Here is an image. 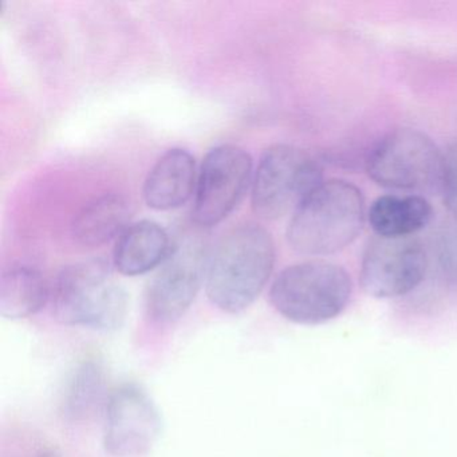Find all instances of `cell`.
Returning a JSON list of instances; mask_svg holds the SVG:
<instances>
[{
	"label": "cell",
	"mask_w": 457,
	"mask_h": 457,
	"mask_svg": "<svg viewBox=\"0 0 457 457\" xmlns=\"http://www.w3.org/2000/svg\"><path fill=\"white\" fill-rule=\"evenodd\" d=\"M275 264L271 235L256 224H243L224 235L208 262L205 290L218 309L245 312L266 287Z\"/></svg>",
	"instance_id": "cell-1"
},
{
	"label": "cell",
	"mask_w": 457,
	"mask_h": 457,
	"mask_svg": "<svg viewBox=\"0 0 457 457\" xmlns=\"http://www.w3.org/2000/svg\"><path fill=\"white\" fill-rule=\"evenodd\" d=\"M365 210L362 192L354 184L323 181L291 216L288 245L302 255L339 253L362 231Z\"/></svg>",
	"instance_id": "cell-2"
},
{
	"label": "cell",
	"mask_w": 457,
	"mask_h": 457,
	"mask_svg": "<svg viewBox=\"0 0 457 457\" xmlns=\"http://www.w3.org/2000/svg\"><path fill=\"white\" fill-rule=\"evenodd\" d=\"M53 312L63 325L116 330L124 323L128 295L101 259L62 270L53 290Z\"/></svg>",
	"instance_id": "cell-3"
},
{
	"label": "cell",
	"mask_w": 457,
	"mask_h": 457,
	"mask_svg": "<svg viewBox=\"0 0 457 457\" xmlns=\"http://www.w3.org/2000/svg\"><path fill=\"white\" fill-rule=\"evenodd\" d=\"M352 294V278L344 267L312 261L283 270L272 283L270 302L286 320L320 325L338 317Z\"/></svg>",
	"instance_id": "cell-4"
},
{
	"label": "cell",
	"mask_w": 457,
	"mask_h": 457,
	"mask_svg": "<svg viewBox=\"0 0 457 457\" xmlns=\"http://www.w3.org/2000/svg\"><path fill=\"white\" fill-rule=\"evenodd\" d=\"M322 183V167L312 154L287 144L272 145L253 176V212L269 220L294 213Z\"/></svg>",
	"instance_id": "cell-5"
},
{
	"label": "cell",
	"mask_w": 457,
	"mask_h": 457,
	"mask_svg": "<svg viewBox=\"0 0 457 457\" xmlns=\"http://www.w3.org/2000/svg\"><path fill=\"white\" fill-rule=\"evenodd\" d=\"M444 154L432 138L416 129H395L369 154L366 170L378 186L390 189H425L441 183Z\"/></svg>",
	"instance_id": "cell-6"
},
{
	"label": "cell",
	"mask_w": 457,
	"mask_h": 457,
	"mask_svg": "<svg viewBox=\"0 0 457 457\" xmlns=\"http://www.w3.org/2000/svg\"><path fill=\"white\" fill-rule=\"evenodd\" d=\"M210 256L199 237H186L170 250L146 294L152 320L173 323L186 314L207 277Z\"/></svg>",
	"instance_id": "cell-7"
},
{
	"label": "cell",
	"mask_w": 457,
	"mask_h": 457,
	"mask_svg": "<svg viewBox=\"0 0 457 457\" xmlns=\"http://www.w3.org/2000/svg\"><path fill=\"white\" fill-rule=\"evenodd\" d=\"M251 180L253 159L245 149L231 144L211 149L197 180L194 220L208 228L228 218L245 197Z\"/></svg>",
	"instance_id": "cell-8"
},
{
	"label": "cell",
	"mask_w": 457,
	"mask_h": 457,
	"mask_svg": "<svg viewBox=\"0 0 457 457\" xmlns=\"http://www.w3.org/2000/svg\"><path fill=\"white\" fill-rule=\"evenodd\" d=\"M427 269V253L419 240L377 237L363 253L361 286L373 298H397L419 287Z\"/></svg>",
	"instance_id": "cell-9"
},
{
	"label": "cell",
	"mask_w": 457,
	"mask_h": 457,
	"mask_svg": "<svg viewBox=\"0 0 457 457\" xmlns=\"http://www.w3.org/2000/svg\"><path fill=\"white\" fill-rule=\"evenodd\" d=\"M162 428L159 409L143 387L125 384L109 395L104 445L112 456H144L159 440Z\"/></svg>",
	"instance_id": "cell-10"
},
{
	"label": "cell",
	"mask_w": 457,
	"mask_h": 457,
	"mask_svg": "<svg viewBox=\"0 0 457 457\" xmlns=\"http://www.w3.org/2000/svg\"><path fill=\"white\" fill-rule=\"evenodd\" d=\"M195 179L194 156L186 149H170L149 170L144 181V200L156 211L175 210L188 202L194 192Z\"/></svg>",
	"instance_id": "cell-11"
},
{
	"label": "cell",
	"mask_w": 457,
	"mask_h": 457,
	"mask_svg": "<svg viewBox=\"0 0 457 457\" xmlns=\"http://www.w3.org/2000/svg\"><path fill=\"white\" fill-rule=\"evenodd\" d=\"M170 250V237L159 223L137 221L120 235L114 266L127 277L143 275L164 263Z\"/></svg>",
	"instance_id": "cell-12"
},
{
	"label": "cell",
	"mask_w": 457,
	"mask_h": 457,
	"mask_svg": "<svg viewBox=\"0 0 457 457\" xmlns=\"http://www.w3.org/2000/svg\"><path fill=\"white\" fill-rule=\"evenodd\" d=\"M369 223L378 237H411L432 220V205L424 197L386 195L369 210Z\"/></svg>",
	"instance_id": "cell-13"
},
{
	"label": "cell",
	"mask_w": 457,
	"mask_h": 457,
	"mask_svg": "<svg viewBox=\"0 0 457 457\" xmlns=\"http://www.w3.org/2000/svg\"><path fill=\"white\" fill-rule=\"evenodd\" d=\"M130 205L121 195L109 194L82 208L73 223V237L79 245L100 247L128 228Z\"/></svg>",
	"instance_id": "cell-14"
},
{
	"label": "cell",
	"mask_w": 457,
	"mask_h": 457,
	"mask_svg": "<svg viewBox=\"0 0 457 457\" xmlns=\"http://www.w3.org/2000/svg\"><path fill=\"white\" fill-rule=\"evenodd\" d=\"M49 298V286L39 270L12 266L0 278V314L21 320L36 314Z\"/></svg>",
	"instance_id": "cell-15"
},
{
	"label": "cell",
	"mask_w": 457,
	"mask_h": 457,
	"mask_svg": "<svg viewBox=\"0 0 457 457\" xmlns=\"http://www.w3.org/2000/svg\"><path fill=\"white\" fill-rule=\"evenodd\" d=\"M104 395L103 369L87 362L74 374L65 400V411L71 419H85L100 405Z\"/></svg>",
	"instance_id": "cell-16"
},
{
	"label": "cell",
	"mask_w": 457,
	"mask_h": 457,
	"mask_svg": "<svg viewBox=\"0 0 457 457\" xmlns=\"http://www.w3.org/2000/svg\"><path fill=\"white\" fill-rule=\"evenodd\" d=\"M444 204L457 216V145L452 146L448 154H444L443 176H441Z\"/></svg>",
	"instance_id": "cell-17"
},
{
	"label": "cell",
	"mask_w": 457,
	"mask_h": 457,
	"mask_svg": "<svg viewBox=\"0 0 457 457\" xmlns=\"http://www.w3.org/2000/svg\"><path fill=\"white\" fill-rule=\"evenodd\" d=\"M41 457H57L54 453H52V452H47V453L42 454Z\"/></svg>",
	"instance_id": "cell-18"
}]
</instances>
